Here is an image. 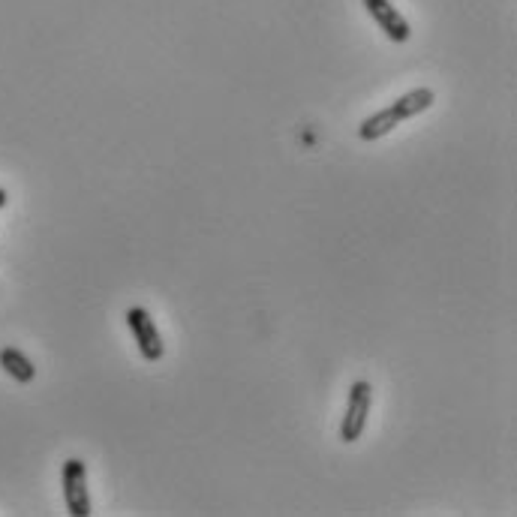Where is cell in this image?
Returning a JSON list of instances; mask_svg holds the SVG:
<instances>
[{
  "label": "cell",
  "mask_w": 517,
  "mask_h": 517,
  "mask_svg": "<svg viewBox=\"0 0 517 517\" xmlns=\"http://www.w3.org/2000/svg\"><path fill=\"white\" fill-rule=\"evenodd\" d=\"M124 319H127V328H130L133 337H136L139 355H142L148 364H157V361L166 355V346H163V337H160V331H157L151 313H148L145 307H130V310L124 313Z\"/></svg>",
  "instance_id": "3"
},
{
  "label": "cell",
  "mask_w": 517,
  "mask_h": 517,
  "mask_svg": "<svg viewBox=\"0 0 517 517\" xmlns=\"http://www.w3.org/2000/svg\"><path fill=\"white\" fill-rule=\"evenodd\" d=\"M373 406V385L367 379H355L349 385V397H346V415L340 424V439L343 442H358L364 427H367V415Z\"/></svg>",
  "instance_id": "2"
},
{
  "label": "cell",
  "mask_w": 517,
  "mask_h": 517,
  "mask_svg": "<svg viewBox=\"0 0 517 517\" xmlns=\"http://www.w3.org/2000/svg\"><path fill=\"white\" fill-rule=\"evenodd\" d=\"M364 10L370 13V19L379 25V31L391 40V43H409L412 28L409 22L400 16L397 7H391V0H361Z\"/></svg>",
  "instance_id": "5"
},
{
  "label": "cell",
  "mask_w": 517,
  "mask_h": 517,
  "mask_svg": "<svg viewBox=\"0 0 517 517\" xmlns=\"http://www.w3.org/2000/svg\"><path fill=\"white\" fill-rule=\"evenodd\" d=\"M64 481V502L73 517H88L91 514V493H88V466L79 457H70L61 472Z\"/></svg>",
  "instance_id": "4"
},
{
  "label": "cell",
  "mask_w": 517,
  "mask_h": 517,
  "mask_svg": "<svg viewBox=\"0 0 517 517\" xmlns=\"http://www.w3.org/2000/svg\"><path fill=\"white\" fill-rule=\"evenodd\" d=\"M0 367H4L19 385H31L37 379L34 361L22 349H16V346H4V349H0Z\"/></svg>",
  "instance_id": "6"
},
{
  "label": "cell",
  "mask_w": 517,
  "mask_h": 517,
  "mask_svg": "<svg viewBox=\"0 0 517 517\" xmlns=\"http://www.w3.org/2000/svg\"><path fill=\"white\" fill-rule=\"evenodd\" d=\"M433 103H436L433 88H415V91L403 94L400 100H394L388 109H382V112H376V115L364 118V121H361V127H358V139H361V142L385 139V136H388V133H394L403 121L418 118V115H421V112H427Z\"/></svg>",
  "instance_id": "1"
},
{
  "label": "cell",
  "mask_w": 517,
  "mask_h": 517,
  "mask_svg": "<svg viewBox=\"0 0 517 517\" xmlns=\"http://www.w3.org/2000/svg\"><path fill=\"white\" fill-rule=\"evenodd\" d=\"M7 205H10V193H7L4 187H0V211H4Z\"/></svg>",
  "instance_id": "7"
}]
</instances>
